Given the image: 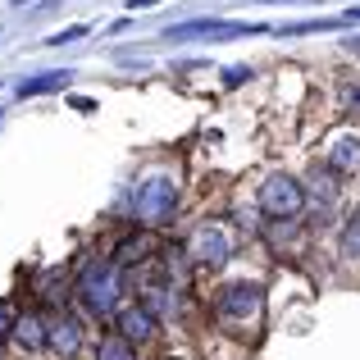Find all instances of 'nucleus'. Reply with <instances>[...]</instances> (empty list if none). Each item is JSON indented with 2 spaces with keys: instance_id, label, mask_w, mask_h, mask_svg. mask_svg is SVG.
I'll return each instance as SVG.
<instances>
[{
  "instance_id": "nucleus-23",
  "label": "nucleus",
  "mask_w": 360,
  "mask_h": 360,
  "mask_svg": "<svg viewBox=\"0 0 360 360\" xmlns=\"http://www.w3.org/2000/svg\"><path fill=\"white\" fill-rule=\"evenodd\" d=\"M347 51H356V55H360V37H352V41H347Z\"/></svg>"
},
{
  "instance_id": "nucleus-19",
  "label": "nucleus",
  "mask_w": 360,
  "mask_h": 360,
  "mask_svg": "<svg viewBox=\"0 0 360 360\" xmlns=\"http://www.w3.org/2000/svg\"><path fill=\"white\" fill-rule=\"evenodd\" d=\"M246 78H251V69H229V87H242Z\"/></svg>"
},
{
  "instance_id": "nucleus-20",
  "label": "nucleus",
  "mask_w": 360,
  "mask_h": 360,
  "mask_svg": "<svg viewBox=\"0 0 360 360\" xmlns=\"http://www.w3.org/2000/svg\"><path fill=\"white\" fill-rule=\"evenodd\" d=\"M264 5H315V0H264Z\"/></svg>"
},
{
  "instance_id": "nucleus-22",
  "label": "nucleus",
  "mask_w": 360,
  "mask_h": 360,
  "mask_svg": "<svg viewBox=\"0 0 360 360\" xmlns=\"http://www.w3.org/2000/svg\"><path fill=\"white\" fill-rule=\"evenodd\" d=\"M342 18H347V23H360V9H347Z\"/></svg>"
},
{
  "instance_id": "nucleus-7",
  "label": "nucleus",
  "mask_w": 360,
  "mask_h": 360,
  "mask_svg": "<svg viewBox=\"0 0 360 360\" xmlns=\"http://www.w3.org/2000/svg\"><path fill=\"white\" fill-rule=\"evenodd\" d=\"M119 333L128 338V342H146V338L155 333V310H150V306H128V310H119Z\"/></svg>"
},
{
  "instance_id": "nucleus-8",
  "label": "nucleus",
  "mask_w": 360,
  "mask_h": 360,
  "mask_svg": "<svg viewBox=\"0 0 360 360\" xmlns=\"http://www.w3.org/2000/svg\"><path fill=\"white\" fill-rule=\"evenodd\" d=\"M46 342H51L60 356H73L82 347V324H78V319H69V315H60L51 328H46Z\"/></svg>"
},
{
  "instance_id": "nucleus-13",
  "label": "nucleus",
  "mask_w": 360,
  "mask_h": 360,
  "mask_svg": "<svg viewBox=\"0 0 360 360\" xmlns=\"http://www.w3.org/2000/svg\"><path fill=\"white\" fill-rule=\"evenodd\" d=\"M347 18L338 14V18H310V23H288V27H278V37H301V32H328V27H342Z\"/></svg>"
},
{
  "instance_id": "nucleus-5",
  "label": "nucleus",
  "mask_w": 360,
  "mask_h": 360,
  "mask_svg": "<svg viewBox=\"0 0 360 360\" xmlns=\"http://www.w3.org/2000/svg\"><path fill=\"white\" fill-rule=\"evenodd\" d=\"M264 310V297L255 283H233V288L219 292V315L233 319V324H246V319H260Z\"/></svg>"
},
{
  "instance_id": "nucleus-4",
  "label": "nucleus",
  "mask_w": 360,
  "mask_h": 360,
  "mask_svg": "<svg viewBox=\"0 0 360 360\" xmlns=\"http://www.w3.org/2000/svg\"><path fill=\"white\" fill-rule=\"evenodd\" d=\"M269 32L264 23H224V18H192L165 32V41H187V37H210V41H229V37H260Z\"/></svg>"
},
{
  "instance_id": "nucleus-16",
  "label": "nucleus",
  "mask_w": 360,
  "mask_h": 360,
  "mask_svg": "<svg viewBox=\"0 0 360 360\" xmlns=\"http://www.w3.org/2000/svg\"><path fill=\"white\" fill-rule=\"evenodd\" d=\"M78 37H87V23H73V27H64V32H55L46 46H64V41H78Z\"/></svg>"
},
{
  "instance_id": "nucleus-1",
  "label": "nucleus",
  "mask_w": 360,
  "mask_h": 360,
  "mask_svg": "<svg viewBox=\"0 0 360 360\" xmlns=\"http://www.w3.org/2000/svg\"><path fill=\"white\" fill-rule=\"evenodd\" d=\"M78 301L91 315H115L119 310V260H91L78 274Z\"/></svg>"
},
{
  "instance_id": "nucleus-12",
  "label": "nucleus",
  "mask_w": 360,
  "mask_h": 360,
  "mask_svg": "<svg viewBox=\"0 0 360 360\" xmlns=\"http://www.w3.org/2000/svg\"><path fill=\"white\" fill-rule=\"evenodd\" d=\"M150 251H155V242H150V238H123L119 251H115V260L119 264H137V260H146Z\"/></svg>"
},
{
  "instance_id": "nucleus-6",
  "label": "nucleus",
  "mask_w": 360,
  "mask_h": 360,
  "mask_svg": "<svg viewBox=\"0 0 360 360\" xmlns=\"http://www.w3.org/2000/svg\"><path fill=\"white\" fill-rule=\"evenodd\" d=\"M187 251H192V260L201 264V269H219L224 260H229V238H224L214 224H201V229L192 233V242H187Z\"/></svg>"
},
{
  "instance_id": "nucleus-11",
  "label": "nucleus",
  "mask_w": 360,
  "mask_h": 360,
  "mask_svg": "<svg viewBox=\"0 0 360 360\" xmlns=\"http://www.w3.org/2000/svg\"><path fill=\"white\" fill-rule=\"evenodd\" d=\"M14 338H18V347H27V352L46 347V328H41V319H37V315H23V319L14 324Z\"/></svg>"
},
{
  "instance_id": "nucleus-9",
  "label": "nucleus",
  "mask_w": 360,
  "mask_h": 360,
  "mask_svg": "<svg viewBox=\"0 0 360 360\" xmlns=\"http://www.w3.org/2000/svg\"><path fill=\"white\" fill-rule=\"evenodd\" d=\"M328 169H338V174L360 169V137H338L333 146H328Z\"/></svg>"
},
{
  "instance_id": "nucleus-3",
  "label": "nucleus",
  "mask_w": 360,
  "mask_h": 360,
  "mask_svg": "<svg viewBox=\"0 0 360 360\" xmlns=\"http://www.w3.org/2000/svg\"><path fill=\"white\" fill-rule=\"evenodd\" d=\"M301 205H306V187L297 183V178L288 174H269L260 187V210L274 214V219H292V214H301Z\"/></svg>"
},
{
  "instance_id": "nucleus-15",
  "label": "nucleus",
  "mask_w": 360,
  "mask_h": 360,
  "mask_svg": "<svg viewBox=\"0 0 360 360\" xmlns=\"http://www.w3.org/2000/svg\"><path fill=\"white\" fill-rule=\"evenodd\" d=\"M342 251H347V260H360V214H356V219H347V229H342Z\"/></svg>"
},
{
  "instance_id": "nucleus-10",
  "label": "nucleus",
  "mask_w": 360,
  "mask_h": 360,
  "mask_svg": "<svg viewBox=\"0 0 360 360\" xmlns=\"http://www.w3.org/2000/svg\"><path fill=\"white\" fill-rule=\"evenodd\" d=\"M69 78L73 73L69 69H51V73H37V78H23L18 82V96H41V91H60V87H69Z\"/></svg>"
},
{
  "instance_id": "nucleus-18",
  "label": "nucleus",
  "mask_w": 360,
  "mask_h": 360,
  "mask_svg": "<svg viewBox=\"0 0 360 360\" xmlns=\"http://www.w3.org/2000/svg\"><path fill=\"white\" fill-rule=\"evenodd\" d=\"M342 105H347V110L360 105V87H352V82H347V87H342Z\"/></svg>"
},
{
  "instance_id": "nucleus-17",
  "label": "nucleus",
  "mask_w": 360,
  "mask_h": 360,
  "mask_svg": "<svg viewBox=\"0 0 360 360\" xmlns=\"http://www.w3.org/2000/svg\"><path fill=\"white\" fill-rule=\"evenodd\" d=\"M14 324H18L14 306H9V301H0V333H14Z\"/></svg>"
},
{
  "instance_id": "nucleus-2",
  "label": "nucleus",
  "mask_w": 360,
  "mask_h": 360,
  "mask_svg": "<svg viewBox=\"0 0 360 360\" xmlns=\"http://www.w3.org/2000/svg\"><path fill=\"white\" fill-rule=\"evenodd\" d=\"M132 210H137V219L146 224V229H165L178 210V183L169 174H150L146 183L137 187V196H132Z\"/></svg>"
},
{
  "instance_id": "nucleus-21",
  "label": "nucleus",
  "mask_w": 360,
  "mask_h": 360,
  "mask_svg": "<svg viewBox=\"0 0 360 360\" xmlns=\"http://www.w3.org/2000/svg\"><path fill=\"white\" fill-rule=\"evenodd\" d=\"M128 5H132V9H150V5H155V0H128Z\"/></svg>"
},
{
  "instance_id": "nucleus-14",
  "label": "nucleus",
  "mask_w": 360,
  "mask_h": 360,
  "mask_svg": "<svg viewBox=\"0 0 360 360\" xmlns=\"http://www.w3.org/2000/svg\"><path fill=\"white\" fill-rule=\"evenodd\" d=\"M96 360H132V352H128V338H105V342L96 347Z\"/></svg>"
}]
</instances>
